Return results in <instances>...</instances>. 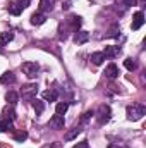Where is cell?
Listing matches in <instances>:
<instances>
[{
  "label": "cell",
  "instance_id": "obj_15",
  "mask_svg": "<svg viewBox=\"0 0 146 148\" xmlns=\"http://www.w3.org/2000/svg\"><path fill=\"white\" fill-rule=\"evenodd\" d=\"M5 100L9 102V105H16V103L19 102V95H17L16 91H7V93H5Z\"/></svg>",
  "mask_w": 146,
  "mask_h": 148
},
{
  "label": "cell",
  "instance_id": "obj_28",
  "mask_svg": "<svg viewBox=\"0 0 146 148\" xmlns=\"http://www.w3.org/2000/svg\"><path fill=\"white\" fill-rule=\"evenodd\" d=\"M117 3H120L122 7H131L136 3V0H117Z\"/></svg>",
  "mask_w": 146,
  "mask_h": 148
},
{
  "label": "cell",
  "instance_id": "obj_33",
  "mask_svg": "<svg viewBox=\"0 0 146 148\" xmlns=\"http://www.w3.org/2000/svg\"><path fill=\"white\" fill-rule=\"evenodd\" d=\"M139 2H141V3H143V2H146V0H139Z\"/></svg>",
  "mask_w": 146,
  "mask_h": 148
},
{
  "label": "cell",
  "instance_id": "obj_32",
  "mask_svg": "<svg viewBox=\"0 0 146 148\" xmlns=\"http://www.w3.org/2000/svg\"><path fill=\"white\" fill-rule=\"evenodd\" d=\"M107 148H120V147H119V145H108Z\"/></svg>",
  "mask_w": 146,
  "mask_h": 148
},
{
  "label": "cell",
  "instance_id": "obj_6",
  "mask_svg": "<svg viewBox=\"0 0 146 148\" xmlns=\"http://www.w3.org/2000/svg\"><path fill=\"white\" fill-rule=\"evenodd\" d=\"M145 24V14L139 10V12H136L134 14V17H132V24H131V29L132 31H138L141 26Z\"/></svg>",
  "mask_w": 146,
  "mask_h": 148
},
{
  "label": "cell",
  "instance_id": "obj_8",
  "mask_svg": "<svg viewBox=\"0 0 146 148\" xmlns=\"http://www.w3.org/2000/svg\"><path fill=\"white\" fill-rule=\"evenodd\" d=\"M105 76H107L108 79H115V77L119 76V67H117L115 64H108V66L105 67Z\"/></svg>",
  "mask_w": 146,
  "mask_h": 148
},
{
  "label": "cell",
  "instance_id": "obj_14",
  "mask_svg": "<svg viewBox=\"0 0 146 148\" xmlns=\"http://www.w3.org/2000/svg\"><path fill=\"white\" fill-rule=\"evenodd\" d=\"M5 131H12V121L0 117V133H5Z\"/></svg>",
  "mask_w": 146,
  "mask_h": 148
},
{
  "label": "cell",
  "instance_id": "obj_12",
  "mask_svg": "<svg viewBox=\"0 0 146 148\" xmlns=\"http://www.w3.org/2000/svg\"><path fill=\"white\" fill-rule=\"evenodd\" d=\"M0 83H3V84H12V83H16V76H14V73H10V71L3 73L2 76H0Z\"/></svg>",
  "mask_w": 146,
  "mask_h": 148
},
{
  "label": "cell",
  "instance_id": "obj_13",
  "mask_svg": "<svg viewBox=\"0 0 146 148\" xmlns=\"http://www.w3.org/2000/svg\"><path fill=\"white\" fill-rule=\"evenodd\" d=\"M91 62L95 64V66H100V64H103V60H105V55H103V52H95V53H91Z\"/></svg>",
  "mask_w": 146,
  "mask_h": 148
},
{
  "label": "cell",
  "instance_id": "obj_2",
  "mask_svg": "<svg viewBox=\"0 0 146 148\" xmlns=\"http://www.w3.org/2000/svg\"><path fill=\"white\" fill-rule=\"evenodd\" d=\"M95 115H96L98 124H100V126H105V124L110 121V117H112V110H110L108 105H100Z\"/></svg>",
  "mask_w": 146,
  "mask_h": 148
},
{
  "label": "cell",
  "instance_id": "obj_25",
  "mask_svg": "<svg viewBox=\"0 0 146 148\" xmlns=\"http://www.w3.org/2000/svg\"><path fill=\"white\" fill-rule=\"evenodd\" d=\"M124 66H126L127 71H136V67H138L136 62H134L132 59H126V60H124Z\"/></svg>",
  "mask_w": 146,
  "mask_h": 148
},
{
  "label": "cell",
  "instance_id": "obj_1",
  "mask_svg": "<svg viewBox=\"0 0 146 148\" xmlns=\"http://www.w3.org/2000/svg\"><path fill=\"white\" fill-rule=\"evenodd\" d=\"M126 114H127V119L129 121H139L146 114V107L141 105V103H132V105H129L126 109Z\"/></svg>",
  "mask_w": 146,
  "mask_h": 148
},
{
  "label": "cell",
  "instance_id": "obj_17",
  "mask_svg": "<svg viewBox=\"0 0 146 148\" xmlns=\"http://www.w3.org/2000/svg\"><path fill=\"white\" fill-rule=\"evenodd\" d=\"M52 7H53V2L52 0H41L40 2V12H46V10H52Z\"/></svg>",
  "mask_w": 146,
  "mask_h": 148
},
{
  "label": "cell",
  "instance_id": "obj_31",
  "mask_svg": "<svg viewBox=\"0 0 146 148\" xmlns=\"http://www.w3.org/2000/svg\"><path fill=\"white\" fill-rule=\"evenodd\" d=\"M69 7H71V3H69V2H65V3H64V5H62V9H65V10H67V9H69Z\"/></svg>",
  "mask_w": 146,
  "mask_h": 148
},
{
  "label": "cell",
  "instance_id": "obj_24",
  "mask_svg": "<svg viewBox=\"0 0 146 148\" xmlns=\"http://www.w3.org/2000/svg\"><path fill=\"white\" fill-rule=\"evenodd\" d=\"M79 133H81V127H74V129H71V131L65 134V140H67V141H72V140L77 136V134H79Z\"/></svg>",
  "mask_w": 146,
  "mask_h": 148
},
{
  "label": "cell",
  "instance_id": "obj_7",
  "mask_svg": "<svg viewBox=\"0 0 146 148\" xmlns=\"http://www.w3.org/2000/svg\"><path fill=\"white\" fill-rule=\"evenodd\" d=\"M89 40V33L88 31H77L76 35H74V43H77V45H83V43H86Z\"/></svg>",
  "mask_w": 146,
  "mask_h": 148
},
{
  "label": "cell",
  "instance_id": "obj_5",
  "mask_svg": "<svg viewBox=\"0 0 146 148\" xmlns=\"http://www.w3.org/2000/svg\"><path fill=\"white\" fill-rule=\"evenodd\" d=\"M48 126H50L52 129H64V126H65V119H64V115H59V114H55V115L50 119Z\"/></svg>",
  "mask_w": 146,
  "mask_h": 148
},
{
  "label": "cell",
  "instance_id": "obj_10",
  "mask_svg": "<svg viewBox=\"0 0 146 148\" xmlns=\"http://www.w3.org/2000/svg\"><path fill=\"white\" fill-rule=\"evenodd\" d=\"M120 53V48L119 47H105V50H103V55H105V59L108 57V59H113V57H117Z\"/></svg>",
  "mask_w": 146,
  "mask_h": 148
},
{
  "label": "cell",
  "instance_id": "obj_29",
  "mask_svg": "<svg viewBox=\"0 0 146 148\" xmlns=\"http://www.w3.org/2000/svg\"><path fill=\"white\" fill-rule=\"evenodd\" d=\"M17 2H19L17 5H19L21 9H26V7H28V5L31 3V0H17Z\"/></svg>",
  "mask_w": 146,
  "mask_h": 148
},
{
  "label": "cell",
  "instance_id": "obj_3",
  "mask_svg": "<svg viewBox=\"0 0 146 148\" xmlns=\"http://www.w3.org/2000/svg\"><path fill=\"white\" fill-rule=\"evenodd\" d=\"M36 93H38V86L36 84H26V86L21 90L23 100H26V102H33V100L36 98Z\"/></svg>",
  "mask_w": 146,
  "mask_h": 148
},
{
  "label": "cell",
  "instance_id": "obj_19",
  "mask_svg": "<svg viewBox=\"0 0 146 148\" xmlns=\"http://www.w3.org/2000/svg\"><path fill=\"white\" fill-rule=\"evenodd\" d=\"M3 117H5V119H9V121H14V119H16L14 105H10V107H5V109H3Z\"/></svg>",
  "mask_w": 146,
  "mask_h": 148
},
{
  "label": "cell",
  "instance_id": "obj_27",
  "mask_svg": "<svg viewBox=\"0 0 146 148\" xmlns=\"http://www.w3.org/2000/svg\"><path fill=\"white\" fill-rule=\"evenodd\" d=\"M93 115H95V112H93V110L84 112V114H83V117H81V122H83V124H86V122H88V121H89Z\"/></svg>",
  "mask_w": 146,
  "mask_h": 148
},
{
  "label": "cell",
  "instance_id": "obj_30",
  "mask_svg": "<svg viewBox=\"0 0 146 148\" xmlns=\"http://www.w3.org/2000/svg\"><path fill=\"white\" fill-rule=\"evenodd\" d=\"M74 148H89V145H88V141H81V143L74 145Z\"/></svg>",
  "mask_w": 146,
  "mask_h": 148
},
{
  "label": "cell",
  "instance_id": "obj_20",
  "mask_svg": "<svg viewBox=\"0 0 146 148\" xmlns=\"http://www.w3.org/2000/svg\"><path fill=\"white\" fill-rule=\"evenodd\" d=\"M69 109V103L67 102H60V103H57V107H55V114H59V115H64L65 112Z\"/></svg>",
  "mask_w": 146,
  "mask_h": 148
},
{
  "label": "cell",
  "instance_id": "obj_9",
  "mask_svg": "<svg viewBox=\"0 0 146 148\" xmlns=\"http://www.w3.org/2000/svg\"><path fill=\"white\" fill-rule=\"evenodd\" d=\"M43 100L45 102H57V98H59V93L55 91V90H46V91H43Z\"/></svg>",
  "mask_w": 146,
  "mask_h": 148
},
{
  "label": "cell",
  "instance_id": "obj_23",
  "mask_svg": "<svg viewBox=\"0 0 146 148\" xmlns=\"http://www.w3.org/2000/svg\"><path fill=\"white\" fill-rule=\"evenodd\" d=\"M81 23H83V21H81V17H79V16H71V17H69V24L72 26L76 31H77V28L81 26Z\"/></svg>",
  "mask_w": 146,
  "mask_h": 148
},
{
  "label": "cell",
  "instance_id": "obj_22",
  "mask_svg": "<svg viewBox=\"0 0 146 148\" xmlns=\"http://www.w3.org/2000/svg\"><path fill=\"white\" fill-rule=\"evenodd\" d=\"M7 10L12 14V16H19L21 12H23V9L17 5V3H9V7H7Z\"/></svg>",
  "mask_w": 146,
  "mask_h": 148
},
{
  "label": "cell",
  "instance_id": "obj_11",
  "mask_svg": "<svg viewBox=\"0 0 146 148\" xmlns=\"http://www.w3.org/2000/svg\"><path fill=\"white\" fill-rule=\"evenodd\" d=\"M45 21H46V16H45L43 12H35V14L31 16V24H35V26L43 24Z\"/></svg>",
  "mask_w": 146,
  "mask_h": 148
},
{
  "label": "cell",
  "instance_id": "obj_16",
  "mask_svg": "<svg viewBox=\"0 0 146 148\" xmlns=\"http://www.w3.org/2000/svg\"><path fill=\"white\" fill-rule=\"evenodd\" d=\"M14 40V33L10 31H5V33H0V45H7Z\"/></svg>",
  "mask_w": 146,
  "mask_h": 148
},
{
  "label": "cell",
  "instance_id": "obj_21",
  "mask_svg": "<svg viewBox=\"0 0 146 148\" xmlns=\"http://www.w3.org/2000/svg\"><path fill=\"white\" fill-rule=\"evenodd\" d=\"M33 109H35V112H36V115H40V114H43V110H45V103L41 102V100H33Z\"/></svg>",
  "mask_w": 146,
  "mask_h": 148
},
{
  "label": "cell",
  "instance_id": "obj_4",
  "mask_svg": "<svg viewBox=\"0 0 146 148\" xmlns=\"http://www.w3.org/2000/svg\"><path fill=\"white\" fill-rule=\"evenodd\" d=\"M21 69H23V73L26 74L29 79H33V77H36V76H38L40 66H38L36 62H24V64L21 66Z\"/></svg>",
  "mask_w": 146,
  "mask_h": 148
},
{
  "label": "cell",
  "instance_id": "obj_18",
  "mask_svg": "<svg viewBox=\"0 0 146 148\" xmlns=\"http://www.w3.org/2000/svg\"><path fill=\"white\" fill-rule=\"evenodd\" d=\"M119 35H120V26H119V24H112L110 29H108V33H107V36L108 38H117Z\"/></svg>",
  "mask_w": 146,
  "mask_h": 148
},
{
  "label": "cell",
  "instance_id": "obj_26",
  "mask_svg": "<svg viewBox=\"0 0 146 148\" xmlns=\"http://www.w3.org/2000/svg\"><path fill=\"white\" fill-rule=\"evenodd\" d=\"M14 138H16V141H26L28 140V133L26 131H17L14 134Z\"/></svg>",
  "mask_w": 146,
  "mask_h": 148
}]
</instances>
